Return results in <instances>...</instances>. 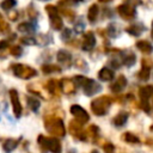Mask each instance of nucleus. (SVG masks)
I'll return each mask as SVG.
<instances>
[{
  "mask_svg": "<svg viewBox=\"0 0 153 153\" xmlns=\"http://www.w3.org/2000/svg\"><path fill=\"white\" fill-rule=\"evenodd\" d=\"M42 71L45 74H49V73H53V72H60V68L57 66H54V65H43Z\"/></svg>",
  "mask_w": 153,
  "mask_h": 153,
  "instance_id": "393cba45",
  "label": "nucleus"
},
{
  "mask_svg": "<svg viewBox=\"0 0 153 153\" xmlns=\"http://www.w3.org/2000/svg\"><path fill=\"white\" fill-rule=\"evenodd\" d=\"M149 75H151V71H149V68H146V67H143V68H142V69L139 72V78H140L141 80H143V81L148 80Z\"/></svg>",
  "mask_w": 153,
  "mask_h": 153,
  "instance_id": "bb28decb",
  "label": "nucleus"
},
{
  "mask_svg": "<svg viewBox=\"0 0 153 153\" xmlns=\"http://www.w3.org/2000/svg\"><path fill=\"white\" fill-rule=\"evenodd\" d=\"M127 85V79L123 76V75H120L117 78V80L111 85V91L114 92H120L123 90V87H126Z\"/></svg>",
  "mask_w": 153,
  "mask_h": 153,
  "instance_id": "ddd939ff",
  "label": "nucleus"
},
{
  "mask_svg": "<svg viewBox=\"0 0 153 153\" xmlns=\"http://www.w3.org/2000/svg\"><path fill=\"white\" fill-rule=\"evenodd\" d=\"M71 54L67 51V50H60L59 53H57V55H56V59H57V61L59 62H61V63H68L69 61H71Z\"/></svg>",
  "mask_w": 153,
  "mask_h": 153,
  "instance_id": "aec40b11",
  "label": "nucleus"
},
{
  "mask_svg": "<svg viewBox=\"0 0 153 153\" xmlns=\"http://www.w3.org/2000/svg\"><path fill=\"white\" fill-rule=\"evenodd\" d=\"M122 62L126 65V66H131L135 63V54L131 53V51H126L123 54V60Z\"/></svg>",
  "mask_w": 153,
  "mask_h": 153,
  "instance_id": "412c9836",
  "label": "nucleus"
},
{
  "mask_svg": "<svg viewBox=\"0 0 153 153\" xmlns=\"http://www.w3.org/2000/svg\"><path fill=\"white\" fill-rule=\"evenodd\" d=\"M18 142H19L18 139H6L2 143V148L5 149L6 153H11L18 146Z\"/></svg>",
  "mask_w": 153,
  "mask_h": 153,
  "instance_id": "2eb2a0df",
  "label": "nucleus"
},
{
  "mask_svg": "<svg viewBox=\"0 0 153 153\" xmlns=\"http://www.w3.org/2000/svg\"><path fill=\"white\" fill-rule=\"evenodd\" d=\"M91 153H99V152H98V151H96V149H94V151H92V152H91Z\"/></svg>",
  "mask_w": 153,
  "mask_h": 153,
  "instance_id": "58836bf2",
  "label": "nucleus"
},
{
  "mask_svg": "<svg viewBox=\"0 0 153 153\" xmlns=\"http://www.w3.org/2000/svg\"><path fill=\"white\" fill-rule=\"evenodd\" d=\"M47 88L49 90V92H55V88H56V82L55 80H49L48 84H47Z\"/></svg>",
  "mask_w": 153,
  "mask_h": 153,
  "instance_id": "7c9ffc66",
  "label": "nucleus"
},
{
  "mask_svg": "<svg viewBox=\"0 0 153 153\" xmlns=\"http://www.w3.org/2000/svg\"><path fill=\"white\" fill-rule=\"evenodd\" d=\"M38 143L42 148L48 149L53 153H61V143L56 137H45L43 135H39Z\"/></svg>",
  "mask_w": 153,
  "mask_h": 153,
  "instance_id": "7ed1b4c3",
  "label": "nucleus"
},
{
  "mask_svg": "<svg viewBox=\"0 0 153 153\" xmlns=\"http://www.w3.org/2000/svg\"><path fill=\"white\" fill-rule=\"evenodd\" d=\"M98 76H99V79L103 80V81H110V80L114 79V72H112V69H110V68H108V67H104V68H102V69L99 71Z\"/></svg>",
  "mask_w": 153,
  "mask_h": 153,
  "instance_id": "4468645a",
  "label": "nucleus"
},
{
  "mask_svg": "<svg viewBox=\"0 0 153 153\" xmlns=\"http://www.w3.org/2000/svg\"><path fill=\"white\" fill-rule=\"evenodd\" d=\"M127 120H128V114H127V112H120V114L112 120V123H114L115 126H117V127H121V126H123V124L127 122Z\"/></svg>",
  "mask_w": 153,
  "mask_h": 153,
  "instance_id": "6ab92c4d",
  "label": "nucleus"
},
{
  "mask_svg": "<svg viewBox=\"0 0 153 153\" xmlns=\"http://www.w3.org/2000/svg\"><path fill=\"white\" fill-rule=\"evenodd\" d=\"M152 38H153V22H152Z\"/></svg>",
  "mask_w": 153,
  "mask_h": 153,
  "instance_id": "4c0bfd02",
  "label": "nucleus"
},
{
  "mask_svg": "<svg viewBox=\"0 0 153 153\" xmlns=\"http://www.w3.org/2000/svg\"><path fill=\"white\" fill-rule=\"evenodd\" d=\"M139 94L140 97L142 98V102L143 103H147V99L153 96V85H146V86H142L140 90H139Z\"/></svg>",
  "mask_w": 153,
  "mask_h": 153,
  "instance_id": "f8f14e48",
  "label": "nucleus"
},
{
  "mask_svg": "<svg viewBox=\"0 0 153 153\" xmlns=\"http://www.w3.org/2000/svg\"><path fill=\"white\" fill-rule=\"evenodd\" d=\"M16 5H17V2H16V1H13V0H6V1L0 2V7H1L2 10H6V11L12 10Z\"/></svg>",
  "mask_w": 153,
  "mask_h": 153,
  "instance_id": "b1692460",
  "label": "nucleus"
},
{
  "mask_svg": "<svg viewBox=\"0 0 153 153\" xmlns=\"http://www.w3.org/2000/svg\"><path fill=\"white\" fill-rule=\"evenodd\" d=\"M71 112L76 117V122H79L80 124H84L88 121V114L80 106V105H72L71 106Z\"/></svg>",
  "mask_w": 153,
  "mask_h": 153,
  "instance_id": "6e6552de",
  "label": "nucleus"
},
{
  "mask_svg": "<svg viewBox=\"0 0 153 153\" xmlns=\"http://www.w3.org/2000/svg\"><path fill=\"white\" fill-rule=\"evenodd\" d=\"M82 87H84V92L86 96H93L102 90V86L92 79H86Z\"/></svg>",
  "mask_w": 153,
  "mask_h": 153,
  "instance_id": "0eeeda50",
  "label": "nucleus"
},
{
  "mask_svg": "<svg viewBox=\"0 0 153 153\" xmlns=\"http://www.w3.org/2000/svg\"><path fill=\"white\" fill-rule=\"evenodd\" d=\"M103 148H104V152L105 153H112L114 152V145L110 143V142H106Z\"/></svg>",
  "mask_w": 153,
  "mask_h": 153,
  "instance_id": "2f4dec72",
  "label": "nucleus"
},
{
  "mask_svg": "<svg viewBox=\"0 0 153 153\" xmlns=\"http://www.w3.org/2000/svg\"><path fill=\"white\" fill-rule=\"evenodd\" d=\"M45 129L50 134L57 135V136H63L66 134V129H65L63 122H62L61 118H57V117L45 118Z\"/></svg>",
  "mask_w": 153,
  "mask_h": 153,
  "instance_id": "f257e3e1",
  "label": "nucleus"
},
{
  "mask_svg": "<svg viewBox=\"0 0 153 153\" xmlns=\"http://www.w3.org/2000/svg\"><path fill=\"white\" fill-rule=\"evenodd\" d=\"M26 102H27V105H29V108L32 110V111H37L38 109H39V105H41V103H39V100L38 99H36L35 97H31V96H29V97H26Z\"/></svg>",
  "mask_w": 153,
  "mask_h": 153,
  "instance_id": "5701e85b",
  "label": "nucleus"
},
{
  "mask_svg": "<svg viewBox=\"0 0 153 153\" xmlns=\"http://www.w3.org/2000/svg\"><path fill=\"white\" fill-rule=\"evenodd\" d=\"M97 16H98V6H97L96 4H93V5L88 8L87 19H88L91 23H94V20L97 19Z\"/></svg>",
  "mask_w": 153,
  "mask_h": 153,
  "instance_id": "4be33fe9",
  "label": "nucleus"
},
{
  "mask_svg": "<svg viewBox=\"0 0 153 153\" xmlns=\"http://www.w3.org/2000/svg\"><path fill=\"white\" fill-rule=\"evenodd\" d=\"M20 43H23L24 45H33L36 44V39L33 37H22Z\"/></svg>",
  "mask_w": 153,
  "mask_h": 153,
  "instance_id": "c85d7f7f",
  "label": "nucleus"
},
{
  "mask_svg": "<svg viewBox=\"0 0 153 153\" xmlns=\"http://www.w3.org/2000/svg\"><path fill=\"white\" fill-rule=\"evenodd\" d=\"M7 44H8V42L7 41H0V50H5L6 48H7Z\"/></svg>",
  "mask_w": 153,
  "mask_h": 153,
  "instance_id": "c9c22d12",
  "label": "nucleus"
},
{
  "mask_svg": "<svg viewBox=\"0 0 153 153\" xmlns=\"http://www.w3.org/2000/svg\"><path fill=\"white\" fill-rule=\"evenodd\" d=\"M108 33L111 36V37H114V36H116V30H115V25H109L108 26Z\"/></svg>",
  "mask_w": 153,
  "mask_h": 153,
  "instance_id": "72a5a7b5",
  "label": "nucleus"
},
{
  "mask_svg": "<svg viewBox=\"0 0 153 153\" xmlns=\"http://www.w3.org/2000/svg\"><path fill=\"white\" fill-rule=\"evenodd\" d=\"M123 139H124L127 142H131V143H137V142H139L137 136H135V135L131 134V133H126L124 136H123Z\"/></svg>",
  "mask_w": 153,
  "mask_h": 153,
  "instance_id": "cd10ccee",
  "label": "nucleus"
},
{
  "mask_svg": "<svg viewBox=\"0 0 153 153\" xmlns=\"http://www.w3.org/2000/svg\"><path fill=\"white\" fill-rule=\"evenodd\" d=\"M8 29H10V25L5 22L4 17H2L1 13H0V31H1V32H7Z\"/></svg>",
  "mask_w": 153,
  "mask_h": 153,
  "instance_id": "c756f323",
  "label": "nucleus"
},
{
  "mask_svg": "<svg viewBox=\"0 0 153 153\" xmlns=\"http://www.w3.org/2000/svg\"><path fill=\"white\" fill-rule=\"evenodd\" d=\"M142 31H145V26L141 24H134V25L127 27V32H129L133 36H140V33Z\"/></svg>",
  "mask_w": 153,
  "mask_h": 153,
  "instance_id": "f3484780",
  "label": "nucleus"
},
{
  "mask_svg": "<svg viewBox=\"0 0 153 153\" xmlns=\"http://www.w3.org/2000/svg\"><path fill=\"white\" fill-rule=\"evenodd\" d=\"M136 48H139V50H141V51L145 53V54H149V53H152V50H153L151 43L147 42V41H140V42H137V43H136Z\"/></svg>",
  "mask_w": 153,
  "mask_h": 153,
  "instance_id": "a211bd4d",
  "label": "nucleus"
},
{
  "mask_svg": "<svg viewBox=\"0 0 153 153\" xmlns=\"http://www.w3.org/2000/svg\"><path fill=\"white\" fill-rule=\"evenodd\" d=\"M96 44V38L92 32H87L86 35H84V43H82V49L84 50H90L94 47Z\"/></svg>",
  "mask_w": 153,
  "mask_h": 153,
  "instance_id": "9b49d317",
  "label": "nucleus"
},
{
  "mask_svg": "<svg viewBox=\"0 0 153 153\" xmlns=\"http://www.w3.org/2000/svg\"><path fill=\"white\" fill-rule=\"evenodd\" d=\"M10 53L11 55H13L14 57H19L23 54V48H20L19 45H12L10 48Z\"/></svg>",
  "mask_w": 153,
  "mask_h": 153,
  "instance_id": "a878e982",
  "label": "nucleus"
},
{
  "mask_svg": "<svg viewBox=\"0 0 153 153\" xmlns=\"http://www.w3.org/2000/svg\"><path fill=\"white\" fill-rule=\"evenodd\" d=\"M152 106H153V100H152Z\"/></svg>",
  "mask_w": 153,
  "mask_h": 153,
  "instance_id": "ea45409f",
  "label": "nucleus"
},
{
  "mask_svg": "<svg viewBox=\"0 0 153 153\" xmlns=\"http://www.w3.org/2000/svg\"><path fill=\"white\" fill-rule=\"evenodd\" d=\"M27 13H29V17H30L31 19H36V17H37V14H38L35 8H29V10H27Z\"/></svg>",
  "mask_w": 153,
  "mask_h": 153,
  "instance_id": "473e14b6",
  "label": "nucleus"
},
{
  "mask_svg": "<svg viewBox=\"0 0 153 153\" xmlns=\"http://www.w3.org/2000/svg\"><path fill=\"white\" fill-rule=\"evenodd\" d=\"M60 86H61L62 91L67 94H73L75 92V84L71 79H62L60 81Z\"/></svg>",
  "mask_w": 153,
  "mask_h": 153,
  "instance_id": "9d476101",
  "label": "nucleus"
},
{
  "mask_svg": "<svg viewBox=\"0 0 153 153\" xmlns=\"http://www.w3.org/2000/svg\"><path fill=\"white\" fill-rule=\"evenodd\" d=\"M68 153H75V151H74V149H71V151H69Z\"/></svg>",
  "mask_w": 153,
  "mask_h": 153,
  "instance_id": "e433bc0d",
  "label": "nucleus"
},
{
  "mask_svg": "<svg viewBox=\"0 0 153 153\" xmlns=\"http://www.w3.org/2000/svg\"><path fill=\"white\" fill-rule=\"evenodd\" d=\"M18 30L20 32H26V33H31V32H35V25L30 22H24V23H20L18 25Z\"/></svg>",
  "mask_w": 153,
  "mask_h": 153,
  "instance_id": "dca6fc26",
  "label": "nucleus"
},
{
  "mask_svg": "<svg viewBox=\"0 0 153 153\" xmlns=\"http://www.w3.org/2000/svg\"><path fill=\"white\" fill-rule=\"evenodd\" d=\"M110 105H111V99L109 97L103 96V97H98L96 100H93L91 104V108H92V111L97 116H103L108 112Z\"/></svg>",
  "mask_w": 153,
  "mask_h": 153,
  "instance_id": "f03ea898",
  "label": "nucleus"
},
{
  "mask_svg": "<svg viewBox=\"0 0 153 153\" xmlns=\"http://www.w3.org/2000/svg\"><path fill=\"white\" fill-rule=\"evenodd\" d=\"M69 36H71V30H69V29H65L63 32H62V35H61V37H62L63 39H68Z\"/></svg>",
  "mask_w": 153,
  "mask_h": 153,
  "instance_id": "f704fd0d",
  "label": "nucleus"
},
{
  "mask_svg": "<svg viewBox=\"0 0 153 153\" xmlns=\"http://www.w3.org/2000/svg\"><path fill=\"white\" fill-rule=\"evenodd\" d=\"M12 72L16 76L22 78V79H30L37 74L36 69H33L30 66L22 65V63H16L12 66Z\"/></svg>",
  "mask_w": 153,
  "mask_h": 153,
  "instance_id": "20e7f679",
  "label": "nucleus"
},
{
  "mask_svg": "<svg viewBox=\"0 0 153 153\" xmlns=\"http://www.w3.org/2000/svg\"><path fill=\"white\" fill-rule=\"evenodd\" d=\"M10 99H11V104H12V109H13L14 116L16 117H20L22 111H23V106L20 104V100H19V96H18L17 90H14V88H11L10 90Z\"/></svg>",
  "mask_w": 153,
  "mask_h": 153,
  "instance_id": "423d86ee",
  "label": "nucleus"
},
{
  "mask_svg": "<svg viewBox=\"0 0 153 153\" xmlns=\"http://www.w3.org/2000/svg\"><path fill=\"white\" fill-rule=\"evenodd\" d=\"M117 10H118L120 16H121L122 18H126L127 20L131 19V18L135 16V10H134L131 6H129L128 4H123V5H121Z\"/></svg>",
  "mask_w": 153,
  "mask_h": 153,
  "instance_id": "1a4fd4ad",
  "label": "nucleus"
},
{
  "mask_svg": "<svg viewBox=\"0 0 153 153\" xmlns=\"http://www.w3.org/2000/svg\"><path fill=\"white\" fill-rule=\"evenodd\" d=\"M45 10L49 14V18H50V24H51V27L54 30H61L63 27V22L61 19V17L59 16V11H57V7L53 6V5H48L45 6Z\"/></svg>",
  "mask_w": 153,
  "mask_h": 153,
  "instance_id": "39448f33",
  "label": "nucleus"
}]
</instances>
